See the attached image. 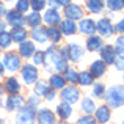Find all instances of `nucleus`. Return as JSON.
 <instances>
[{
    "mask_svg": "<svg viewBox=\"0 0 124 124\" xmlns=\"http://www.w3.org/2000/svg\"><path fill=\"white\" fill-rule=\"evenodd\" d=\"M42 66H46V69L50 71L54 68L57 72H63L68 69V60L60 55V52H57L54 47H50L47 52H44V63Z\"/></svg>",
    "mask_w": 124,
    "mask_h": 124,
    "instance_id": "obj_1",
    "label": "nucleus"
},
{
    "mask_svg": "<svg viewBox=\"0 0 124 124\" xmlns=\"http://www.w3.org/2000/svg\"><path fill=\"white\" fill-rule=\"evenodd\" d=\"M60 55L63 58H66V60H71V61H80V58L83 57V47L79 44H69V46L61 49Z\"/></svg>",
    "mask_w": 124,
    "mask_h": 124,
    "instance_id": "obj_2",
    "label": "nucleus"
},
{
    "mask_svg": "<svg viewBox=\"0 0 124 124\" xmlns=\"http://www.w3.org/2000/svg\"><path fill=\"white\" fill-rule=\"evenodd\" d=\"M123 99H124L123 86H112V88H108L105 101H107V104H108L110 107H115V108L121 107L123 105Z\"/></svg>",
    "mask_w": 124,
    "mask_h": 124,
    "instance_id": "obj_3",
    "label": "nucleus"
},
{
    "mask_svg": "<svg viewBox=\"0 0 124 124\" xmlns=\"http://www.w3.org/2000/svg\"><path fill=\"white\" fill-rule=\"evenodd\" d=\"M35 121H36V112H35L33 107L27 105L19 108V113L16 116L17 124H35Z\"/></svg>",
    "mask_w": 124,
    "mask_h": 124,
    "instance_id": "obj_4",
    "label": "nucleus"
},
{
    "mask_svg": "<svg viewBox=\"0 0 124 124\" xmlns=\"http://www.w3.org/2000/svg\"><path fill=\"white\" fill-rule=\"evenodd\" d=\"M3 68H5L6 71H9V72H16V71L21 68V57H19L17 54H13V52H9V54H5L3 55Z\"/></svg>",
    "mask_w": 124,
    "mask_h": 124,
    "instance_id": "obj_5",
    "label": "nucleus"
},
{
    "mask_svg": "<svg viewBox=\"0 0 124 124\" xmlns=\"http://www.w3.org/2000/svg\"><path fill=\"white\" fill-rule=\"evenodd\" d=\"M21 76H22V79H24V82L27 85H31L38 80V69L33 64H25V66H22Z\"/></svg>",
    "mask_w": 124,
    "mask_h": 124,
    "instance_id": "obj_6",
    "label": "nucleus"
},
{
    "mask_svg": "<svg viewBox=\"0 0 124 124\" xmlns=\"http://www.w3.org/2000/svg\"><path fill=\"white\" fill-rule=\"evenodd\" d=\"M64 16H66V19H71V21L82 19L83 17V8L80 5H76V3H68L64 6Z\"/></svg>",
    "mask_w": 124,
    "mask_h": 124,
    "instance_id": "obj_7",
    "label": "nucleus"
},
{
    "mask_svg": "<svg viewBox=\"0 0 124 124\" xmlns=\"http://www.w3.org/2000/svg\"><path fill=\"white\" fill-rule=\"evenodd\" d=\"M61 99H63V102H68L72 105L74 102H77L80 97V93L79 90H77L76 86H68V88H61Z\"/></svg>",
    "mask_w": 124,
    "mask_h": 124,
    "instance_id": "obj_8",
    "label": "nucleus"
},
{
    "mask_svg": "<svg viewBox=\"0 0 124 124\" xmlns=\"http://www.w3.org/2000/svg\"><path fill=\"white\" fill-rule=\"evenodd\" d=\"M5 16H6V22L11 24L13 27H22V25H24L22 13H19L17 9H11V11L5 13Z\"/></svg>",
    "mask_w": 124,
    "mask_h": 124,
    "instance_id": "obj_9",
    "label": "nucleus"
},
{
    "mask_svg": "<svg viewBox=\"0 0 124 124\" xmlns=\"http://www.w3.org/2000/svg\"><path fill=\"white\" fill-rule=\"evenodd\" d=\"M41 19H44V22L49 25H57L61 22V14L57 11V8H49L44 13V17H41Z\"/></svg>",
    "mask_w": 124,
    "mask_h": 124,
    "instance_id": "obj_10",
    "label": "nucleus"
},
{
    "mask_svg": "<svg viewBox=\"0 0 124 124\" xmlns=\"http://www.w3.org/2000/svg\"><path fill=\"white\" fill-rule=\"evenodd\" d=\"M96 30L101 33V36H112L113 31H115V28L112 27V24H110L108 19H101L99 22L96 24Z\"/></svg>",
    "mask_w": 124,
    "mask_h": 124,
    "instance_id": "obj_11",
    "label": "nucleus"
},
{
    "mask_svg": "<svg viewBox=\"0 0 124 124\" xmlns=\"http://www.w3.org/2000/svg\"><path fill=\"white\" fill-rule=\"evenodd\" d=\"M5 105H6V110H19L22 105H24V97L19 96L17 93L9 94Z\"/></svg>",
    "mask_w": 124,
    "mask_h": 124,
    "instance_id": "obj_12",
    "label": "nucleus"
},
{
    "mask_svg": "<svg viewBox=\"0 0 124 124\" xmlns=\"http://www.w3.org/2000/svg\"><path fill=\"white\" fill-rule=\"evenodd\" d=\"M101 57H102V61L105 64H112V63H115V60H116V52H115V49L112 47V46H102L101 47Z\"/></svg>",
    "mask_w": 124,
    "mask_h": 124,
    "instance_id": "obj_13",
    "label": "nucleus"
},
{
    "mask_svg": "<svg viewBox=\"0 0 124 124\" xmlns=\"http://www.w3.org/2000/svg\"><path fill=\"white\" fill-rule=\"evenodd\" d=\"M35 44H33V41H22L21 42V46H19V57H22V58H30L31 55L35 54Z\"/></svg>",
    "mask_w": 124,
    "mask_h": 124,
    "instance_id": "obj_14",
    "label": "nucleus"
},
{
    "mask_svg": "<svg viewBox=\"0 0 124 124\" xmlns=\"http://www.w3.org/2000/svg\"><path fill=\"white\" fill-rule=\"evenodd\" d=\"M60 31H61V35H66V36H71V35H74L76 33V30H77V25H76V22L74 21H71V19H64V21H61L60 22Z\"/></svg>",
    "mask_w": 124,
    "mask_h": 124,
    "instance_id": "obj_15",
    "label": "nucleus"
},
{
    "mask_svg": "<svg viewBox=\"0 0 124 124\" xmlns=\"http://www.w3.org/2000/svg\"><path fill=\"white\" fill-rule=\"evenodd\" d=\"M77 27L83 35H90V36L96 31V24H94L93 19H80V24Z\"/></svg>",
    "mask_w": 124,
    "mask_h": 124,
    "instance_id": "obj_16",
    "label": "nucleus"
},
{
    "mask_svg": "<svg viewBox=\"0 0 124 124\" xmlns=\"http://www.w3.org/2000/svg\"><path fill=\"white\" fill-rule=\"evenodd\" d=\"M36 119L39 124H55V115L49 108L39 110V113L36 115Z\"/></svg>",
    "mask_w": 124,
    "mask_h": 124,
    "instance_id": "obj_17",
    "label": "nucleus"
},
{
    "mask_svg": "<svg viewBox=\"0 0 124 124\" xmlns=\"http://www.w3.org/2000/svg\"><path fill=\"white\" fill-rule=\"evenodd\" d=\"M107 71V64L104 63L102 60H97V61H93L91 63V68H90V72L93 77H102Z\"/></svg>",
    "mask_w": 124,
    "mask_h": 124,
    "instance_id": "obj_18",
    "label": "nucleus"
},
{
    "mask_svg": "<svg viewBox=\"0 0 124 124\" xmlns=\"http://www.w3.org/2000/svg\"><path fill=\"white\" fill-rule=\"evenodd\" d=\"M31 38H33L35 41H38V42H46V41H49V38H47V28H44V27H33V30H31Z\"/></svg>",
    "mask_w": 124,
    "mask_h": 124,
    "instance_id": "obj_19",
    "label": "nucleus"
},
{
    "mask_svg": "<svg viewBox=\"0 0 124 124\" xmlns=\"http://www.w3.org/2000/svg\"><path fill=\"white\" fill-rule=\"evenodd\" d=\"M57 115L60 116L61 119L71 118V115H72V107H71V104H68V102L58 104V107H57Z\"/></svg>",
    "mask_w": 124,
    "mask_h": 124,
    "instance_id": "obj_20",
    "label": "nucleus"
},
{
    "mask_svg": "<svg viewBox=\"0 0 124 124\" xmlns=\"http://www.w3.org/2000/svg\"><path fill=\"white\" fill-rule=\"evenodd\" d=\"M21 83H19V80L16 79V77H8L5 82V90L8 91L9 94H14V93H19L21 91Z\"/></svg>",
    "mask_w": 124,
    "mask_h": 124,
    "instance_id": "obj_21",
    "label": "nucleus"
},
{
    "mask_svg": "<svg viewBox=\"0 0 124 124\" xmlns=\"http://www.w3.org/2000/svg\"><path fill=\"white\" fill-rule=\"evenodd\" d=\"M96 119L97 123H107L110 119V108L107 105H102V107H97L96 108Z\"/></svg>",
    "mask_w": 124,
    "mask_h": 124,
    "instance_id": "obj_22",
    "label": "nucleus"
},
{
    "mask_svg": "<svg viewBox=\"0 0 124 124\" xmlns=\"http://www.w3.org/2000/svg\"><path fill=\"white\" fill-rule=\"evenodd\" d=\"M9 35H11V39L16 42H22V41L27 39V30L24 27H13Z\"/></svg>",
    "mask_w": 124,
    "mask_h": 124,
    "instance_id": "obj_23",
    "label": "nucleus"
},
{
    "mask_svg": "<svg viewBox=\"0 0 124 124\" xmlns=\"http://www.w3.org/2000/svg\"><path fill=\"white\" fill-rule=\"evenodd\" d=\"M86 47H88L90 52L101 50V47H102V38L101 36H93V35H91V36L86 39Z\"/></svg>",
    "mask_w": 124,
    "mask_h": 124,
    "instance_id": "obj_24",
    "label": "nucleus"
},
{
    "mask_svg": "<svg viewBox=\"0 0 124 124\" xmlns=\"http://www.w3.org/2000/svg\"><path fill=\"white\" fill-rule=\"evenodd\" d=\"M49 83H50V88L52 90H61V88H64V83H66V80H64L63 76H60V74H54V76L50 77V80H49Z\"/></svg>",
    "mask_w": 124,
    "mask_h": 124,
    "instance_id": "obj_25",
    "label": "nucleus"
},
{
    "mask_svg": "<svg viewBox=\"0 0 124 124\" xmlns=\"http://www.w3.org/2000/svg\"><path fill=\"white\" fill-rule=\"evenodd\" d=\"M61 31H60V28L58 27H55V25H50V27L47 28V38L50 41H54V42H60L61 41Z\"/></svg>",
    "mask_w": 124,
    "mask_h": 124,
    "instance_id": "obj_26",
    "label": "nucleus"
},
{
    "mask_svg": "<svg viewBox=\"0 0 124 124\" xmlns=\"http://www.w3.org/2000/svg\"><path fill=\"white\" fill-rule=\"evenodd\" d=\"M94 80V77L91 76L90 71H83V72L79 74V77H77V82H79L82 86H88V85H91Z\"/></svg>",
    "mask_w": 124,
    "mask_h": 124,
    "instance_id": "obj_27",
    "label": "nucleus"
},
{
    "mask_svg": "<svg viewBox=\"0 0 124 124\" xmlns=\"http://www.w3.org/2000/svg\"><path fill=\"white\" fill-rule=\"evenodd\" d=\"M86 8L90 9L91 13H101L104 9V2L102 0H88Z\"/></svg>",
    "mask_w": 124,
    "mask_h": 124,
    "instance_id": "obj_28",
    "label": "nucleus"
},
{
    "mask_svg": "<svg viewBox=\"0 0 124 124\" xmlns=\"http://www.w3.org/2000/svg\"><path fill=\"white\" fill-rule=\"evenodd\" d=\"M49 90H52V88L49 86L47 82H44V80H39V82L36 83V86H35V93H36V96H46V94L49 93Z\"/></svg>",
    "mask_w": 124,
    "mask_h": 124,
    "instance_id": "obj_29",
    "label": "nucleus"
},
{
    "mask_svg": "<svg viewBox=\"0 0 124 124\" xmlns=\"http://www.w3.org/2000/svg\"><path fill=\"white\" fill-rule=\"evenodd\" d=\"M41 21H42V19H41V16H39L38 11H33L31 14L27 16V19H25V22H27L30 27H38V25L41 24Z\"/></svg>",
    "mask_w": 124,
    "mask_h": 124,
    "instance_id": "obj_30",
    "label": "nucleus"
},
{
    "mask_svg": "<svg viewBox=\"0 0 124 124\" xmlns=\"http://www.w3.org/2000/svg\"><path fill=\"white\" fill-rule=\"evenodd\" d=\"M82 110L85 113H94V110H96V104H94L93 99H90V97H85L82 101Z\"/></svg>",
    "mask_w": 124,
    "mask_h": 124,
    "instance_id": "obj_31",
    "label": "nucleus"
},
{
    "mask_svg": "<svg viewBox=\"0 0 124 124\" xmlns=\"http://www.w3.org/2000/svg\"><path fill=\"white\" fill-rule=\"evenodd\" d=\"M11 35L8 33V31H2L0 33V47H3V49H8L9 46H11Z\"/></svg>",
    "mask_w": 124,
    "mask_h": 124,
    "instance_id": "obj_32",
    "label": "nucleus"
},
{
    "mask_svg": "<svg viewBox=\"0 0 124 124\" xmlns=\"http://www.w3.org/2000/svg\"><path fill=\"white\" fill-rule=\"evenodd\" d=\"M30 8V0H17L16 2V9L19 13H27Z\"/></svg>",
    "mask_w": 124,
    "mask_h": 124,
    "instance_id": "obj_33",
    "label": "nucleus"
},
{
    "mask_svg": "<svg viewBox=\"0 0 124 124\" xmlns=\"http://www.w3.org/2000/svg\"><path fill=\"white\" fill-rule=\"evenodd\" d=\"M64 80H68L69 83H77V77H79V74L76 72L74 69H66L64 71Z\"/></svg>",
    "mask_w": 124,
    "mask_h": 124,
    "instance_id": "obj_34",
    "label": "nucleus"
},
{
    "mask_svg": "<svg viewBox=\"0 0 124 124\" xmlns=\"http://www.w3.org/2000/svg\"><path fill=\"white\" fill-rule=\"evenodd\" d=\"M105 94V86L102 83H94L93 86V96L94 97H102Z\"/></svg>",
    "mask_w": 124,
    "mask_h": 124,
    "instance_id": "obj_35",
    "label": "nucleus"
},
{
    "mask_svg": "<svg viewBox=\"0 0 124 124\" xmlns=\"http://www.w3.org/2000/svg\"><path fill=\"white\" fill-rule=\"evenodd\" d=\"M107 6L112 11H119L123 9V0H107Z\"/></svg>",
    "mask_w": 124,
    "mask_h": 124,
    "instance_id": "obj_36",
    "label": "nucleus"
},
{
    "mask_svg": "<svg viewBox=\"0 0 124 124\" xmlns=\"http://www.w3.org/2000/svg\"><path fill=\"white\" fill-rule=\"evenodd\" d=\"M30 5L35 11H41V9H44V6L47 5V0H30Z\"/></svg>",
    "mask_w": 124,
    "mask_h": 124,
    "instance_id": "obj_37",
    "label": "nucleus"
},
{
    "mask_svg": "<svg viewBox=\"0 0 124 124\" xmlns=\"http://www.w3.org/2000/svg\"><path fill=\"white\" fill-rule=\"evenodd\" d=\"M31 58H33V63L39 66V64L44 63V52L42 50H35V54L31 55Z\"/></svg>",
    "mask_w": 124,
    "mask_h": 124,
    "instance_id": "obj_38",
    "label": "nucleus"
},
{
    "mask_svg": "<svg viewBox=\"0 0 124 124\" xmlns=\"http://www.w3.org/2000/svg\"><path fill=\"white\" fill-rule=\"evenodd\" d=\"M115 52H116V54H118V55H123V52H124V39H123V36H119L118 39H116Z\"/></svg>",
    "mask_w": 124,
    "mask_h": 124,
    "instance_id": "obj_39",
    "label": "nucleus"
},
{
    "mask_svg": "<svg viewBox=\"0 0 124 124\" xmlns=\"http://www.w3.org/2000/svg\"><path fill=\"white\" fill-rule=\"evenodd\" d=\"M77 124H96V119H94L91 115H85L77 121Z\"/></svg>",
    "mask_w": 124,
    "mask_h": 124,
    "instance_id": "obj_40",
    "label": "nucleus"
},
{
    "mask_svg": "<svg viewBox=\"0 0 124 124\" xmlns=\"http://www.w3.org/2000/svg\"><path fill=\"white\" fill-rule=\"evenodd\" d=\"M28 105L33 107V108H36V107L39 105V99H38L36 96H30V99H28Z\"/></svg>",
    "mask_w": 124,
    "mask_h": 124,
    "instance_id": "obj_41",
    "label": "nucleus"
},
{
    "mask_svg": "<svg viewBox=\"0 0 124 124\" xmlns=\"http://www.w3.org/2000/svg\"><path fill=\"white\" fill-rule=\"evenodd\" d=\"M55 96H57V93H55V90H49V93L47 94H46V99H47V101H54L55 99Z\"/></svg>",
    "mask_w": 124,
    "mask_h": 124,
    "instance_id": "obj_42",
    "label": "nucleus"
},
{
    "mask_svg": "<svg viewBox=\"0 0 124 124\" xmlns=\"http://www.w3.org/2000/svg\"><path fill=\"white\" fill-rule=\"evenodd\" d=\"M116 31H119V33H123V30H124V21H119L118 24H116V28H115Z\"/></svg>",
    "mask_w": 124,
    "mask_h": 124,
    "instance_id": "obj_43",
    "label": "nucleus"
},
{
    "mask_svg": "<svg viewBox=\"0 0 124 124\" xmlns=\"http://www.w3.org/2000/svg\"><path fill=\"white\" fill-rule=\"evenodd\" d=\"M54 2H55V3H57V5H58V6H66V5H68V3H69V2H71V0H54Z\"/></svg>",
    "mask_w": 124,
    "mask_h": 124,
    "instance_id": "obj_44",
    "label": "nucleus"
},
{
    "mask_svg": "<svg viewBox=\"0 0 124 124\" xmlns=\"http://www.w3.org/2000/svg\"><path fill=\"white\" fill-rule=\"evenodd\" d=\"M116 69L123 71V55H119V60H116Z\"/></svg>",
    "mask_w": 124,
    "mask_h": 124,
    "instance_id": "obj_45",
    "label": "nucleus"
},
{
    "mask_svg": "<svg viewBox=\"0 0 124 124\" xmlns=\"http://www.w3.org/2000/svg\"><path fill=\"white\" fill-rule=\"evenodd\" d=\"M5 13H6V8H5V5L0 2V17H2V16H5Z\"/></svg>",
    "mask_w": 124,
    "mask_h": 124,
    "instance_id": "obj_46",
    "label": "nucleus"
},
{
    "mask_svg": "<svg viewBox=\"0 0 124 124\" xmlns=\"http://www.w3.org/2000/svg\"><path fill=\"white\" fill-rule=\"evenodd\" d=\"M47 3H49V6H50V8H58V5H57V3L54 2V0H49Z\"/></svg>",
    "mask_w": 124,
    "mask_h": 124,
    "instance_id": "obj_47",
    "label": "nucleus"
},
{
    "mask_svg": "<svg viewBox=\"0 0 124 124\" xmlns=\"http://www.w3.org/2000/svg\"><path fill=\"white\" fill-rule=\"evenodd\" d=\"M5 27H6V24L3 21H0V33H2V31H5Z\"/></svg>",
    "mask_w": 124,
    "mask_h": 124,
    "instance_id": "obj_48",
    "label": "nucleus"
},
{
    "mask_svg": "<svg viewBox=\"0 0 124 124\" xmlns=\"http://www.w3.org/2000/svg\"><path fill=\"white\" fill-rule=\"evenodd\" d=\"M3 71H5V68H3V64H2V63H0V77H2V76H3Z\"/></svg>",
    "mask_w": 124,
    "mask_h": 124,
    "instance_id": "obj_49",
    "label": "nucleus"
},
{
    "mask_svg": "<svg viewBox=\"0 0 124 124\" xmlns=\"http://www.w3.org/2000/svg\"><path fill=\"white\" fill-rule=\"evenodd\" d=\"M58 124H69V123H66V121H61V123H58Z\"/></svg>",
    "mask_w": 124,
    "mask_h": 124,
    "instance_id": "obj_50",
    "label": "nucleus"
},
{
    "mask_svg": "<svg viewBox=\"0 0 124 124\" xmlns=\"http://www.w3.org/2000/svg\"><path fill=\"white\" fill-rule=\"evenodd\" d=\"M0 124H8V123H5V121H0Z\"/></svg>",
    "mask_w": 124,
    "mask_h": 124,
    "instance_id": "obj_51",
    "label": "nucleus"
},
{
    "mask_svg": "<svg viewBox=\"0 0 124 124\" xmlns=\"http://www.w3.org/2000/svg\"><path fill=\"white\" fill-rule=\"evenodd\" d=\"M0 107H2V99H0Z\"/></svg>",
    "mask_w": 124,
    "mask_h": 124,
    "instance_id": "obj_52",
    "label": "nucleus"
},
{
    "mask_svg": "<svg viewBox=\"0 0 124 124\" xmlns=\"http://www.w3.org/2000/svg\"><path fill=\"white\" fill-rule=\"evenodd\" d=\"M0 54H2V47H0Z\"/></svg>",
    "mask_w": 124,
    "mask_h": 124,
    "instance_id": "obj_53",
    "label": "nucleus"
},
{
    "mask_svg": "<svg viewBox=\"0 0 124 124\" xmlns=\"http://www.w3.org/2000/svg\"><path fill=\"white\" fill-rule=\"evenodd\" d=\"M5 2H11V0H5Z\"/></svg>",
    "mask_w": 124,
    "mask_h": 124,
    "instance_id": "obj_54",
    "label": "nucleus"
}]
</instances>
